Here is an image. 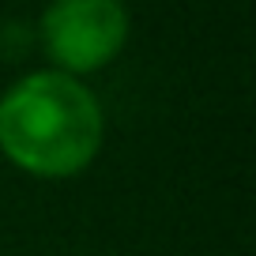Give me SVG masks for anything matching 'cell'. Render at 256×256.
I'll return each mask as SVG.
<instances>
[{"label": "cell", "mask_w": 256, "mask_h": 256, "mask_svg": "<svg viewBox=\"0 0 256 256\" xmlns=\"http://www.w3.org/2000/svg\"><path fill=\"white\" fill-rule=\"evenodd\" d=\"M128 42V8L120 0H53L42 12V46L56 72H98Z\"/></svg>", "instance_id": "7a4b0ae2"}, {"label": "cell", "mask_w": 256, "mask_h": 256, "mask_svg": "<svg viewBox=\"0 0 256 256\" xmlns=\"http://www.w3.org/2000/svg\"><path fill=\"white\" fill-rule=\"evenodd\" d=\"M102 140V102L76 76L30 72L0 94V154L30 177L64 181L83 174Z\"/></svg>", "instance_id": "6da1fadb"}]
</instances>
